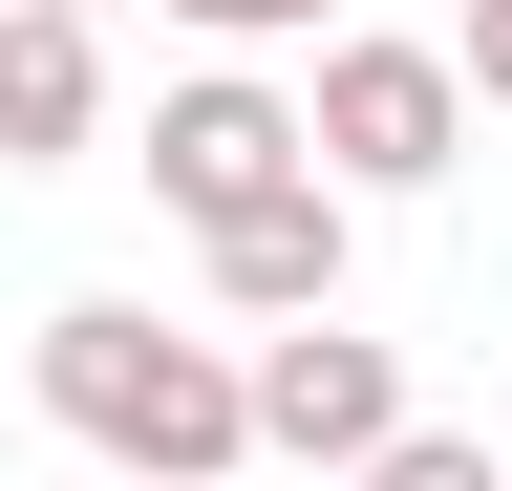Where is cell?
Masks as SVG:
<instances>
[{"instance_id": "7", "label": "cell", "mask_w": 512, "mask_h": 491, "mask_svg": "<svg viewBox=\"0 0 512 491\" xmlns=\"http://www.w3.org/2000/svg\"><path fill=\"white\" fill-rule=\"evenodd\" d=\"M192 43H299V22H342V0H171Z\"/></svg>"}, {"instance_id": "5", "label": "cell", "mask_w": 512, "mask_h": 491, "mask_svg": "<svg viewBox=\"0 0 512 491\" xmlns=\"http://www.w3.org/2000/svg\"><path fill=\"white\" fill-rule=\"evenodd\" d=\"M86 150H107V22L0 0V171H86Z\"/></svg>"}, {"instance_id": "1", "label": "cell", "mask_w": 512, "mask_h": 491, "mask_svg": "<svg viewBox=\"0 0 512 491\" xmlns=\"http://www.w3.org/2000/svg\"><path fill=\"white\" fill-rule=\"evenodd\" d=\"M43 427L64 449H107V470H256V427H235V342H192L150 321V299H64L43 321Z\"/></svg>"}, {"instance_id": "2", "label": "cell", "mask_w": 512, "mask_h": 491, "mask_svg": "<svg viewBox=\"0 0 512 491\" xmlns=\"http://www.w3.org/2000/svg\"><path fill=\"white\" fill-rule=\"evenodd\" d=\"M299 150L342 171V193H448V150H470V86H448V43H363V22H320Z\"/></svg>"}, {"instance_id": "3", "label": "cell", "mask_w": 512, "mask_h": 491, "mask_svg": "<svg viewBox=\"0 0 512 491\" xmlns=\"http://www.w3.org/2000/svg\"><path fill=\"white\" fill-rule=\"evenodd\" d=\"M235 427H256L278 470H363L384 427H406V363H384V342L342 321V299H299V321L235 363Z\"/></svg>"}, {"instance_id": "6", "label": "cell", "mask_w": 512, "mask_h": 491, "mask_svg": "<svg viewBox=\"0 0 512 491\" xmlns=\"http://www.w3.org/2000/svg\"><path fill=\"white\" fill-rule=\"evenodd\" d=\"M278 171H299V107L256 86V65H192V86L150 107V193H171V214H235V193H278Z\"/></svg>"}, {"instance_id": "8", "label": "cell", "mask_w": 512, "mask_h": 491, "mask_svg": "<svg viewBox=\"0 0 512 491\" xmlns=\"http://www.w3.org/2000/svg\"><path fill=\"white\" fill-rule=\"evenodd\" d=\"M448 86H470V107H512V0H470V22H448Z\"/></svg>"}, {"instance_id": "9", "label": "cell", "mask_w": 512, "mask_h": 491, "mask_svg": "<svg viewBox=\"0 0 512 491\" xmlns=\"http://www.w3.org/2000/svg\"><path fill=\"white\" fill-rule=\"evenodd\" d=\"M86 22H107V0H86Z\"/></svg>"}, {"instance_id": "4", "label": "cell", "mask_w": 512, "mask_h": 491, "mask_svg": "<svg viewBox=\"0 0 512 491\" xmlns=\"http://www.w3.org/2000/svg\"><path fill=\"white\" fill-rule=\"evenodd\" d=\"M192 257H214V299L235 321H299V299H342V257H363V193L342 171H278V193H235V214H192Z\"/></svg>"}]
</instances>
